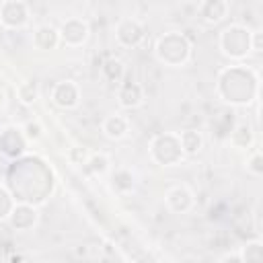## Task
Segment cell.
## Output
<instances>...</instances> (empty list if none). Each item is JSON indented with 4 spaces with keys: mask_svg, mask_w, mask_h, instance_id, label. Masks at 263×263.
<instances>
[{
    "mask_svg": "<svg viewBox=\"0 0 263 263\" xmlns=\"http://www.w3.org/2000/svg\"><path fill=\"white\" fill-rule=\"evenodd\" d=\"M218 95L230 105H249L259 97V74L245 66H230L218 74Z\"/></svg>",
    "mask_w": 263,
    "mask_h": 263,
    "instance_id": "1",
    "label": "cell"
},
{
    "mask_svg": "<svg viewBox=\"0 0 263 263\" xmlns=\"http://www.w3.org/2000/svg\"><path fill=\"white\" fill-rule=\"evenodd\" d=\"M154 55L160 64L179 68L185 66L191 58V43L189 39L179 33V31H168L164 35L158 37L156 45H154Z\"/></svg>",
    "mask_w": 263,
    "mask_h": 263,
    "instance_id": "2",
    "label": "cell"
},
{
    "mask_svg": "<svg viewBox=\"0 0 263 263\" xmlns=\"http://www.w3.org/2000/svg\"><path fill=\"white\" fill-rule=\"evenodd\" d=\"M220 49L230 60H245L251 53V31L245 25H228L220 33Z\"/></svg>",
    "mask_w": 263,
    "mask_h": 263,
    "instance_id": "3",
    "label": "cell"
},
{
    "mask_svg": "<svg viewBox=\"0 0 263 263\" xmlns=\"http://www.w3.org/2000/svg\"><path fill=\"white\" fill-rule=\"evenodd\" d=\"M150 156L154 162L162 164V166H175L177 162L183 160V150H181V142H179V134H158L152 138L150 142Z\"/></svg>",
    "mask_w": 263,
    "mask_h": 263,
    "instance_id": "4",
    "label": "cell"
},
{
    "mask_svg": "<svg viewBox=\"0 0 263 263\" xmlns=\"http://www.w3.org/2000/svg\"><path fill=\"white\" fill-rule=\"evenodd\" d=\"M29 21V8L21 0H2L0 4V23L6 29H21Z\"/></svg>",
    "mask_w": 263,
    "mask_h": 263,
    "instance_id": "5",
    "label": "cell"
},
{
    "mask_svg": "<svg viewBox=\"0 0 263 263\" xmlns=\"http://www.w3.org/2000/svg\"><path fill=\"white\" fill-rule=\"evenodd\" d=\"M27 148V138L21 127H4L0 132V152L8 158H18Z\"/></svg>",
    "mask_w": 263,
    "mask_h": 263,
    "instance_id": "6",
    "label": "cell"
},
{
    "mask_svg": "<svg viewBox=\"0 0 263 263\" xmlns=\"http://www.w3.org/2000/svg\"><path fill=\"white\" fill-rule=\"evenodd\" d=\"M58 31L60 43H66L68 47H80L88 37V25L82 18H68Z\"/></svg>",
    "mask_w": 263,
    "mask_h": 263,
    "instance_id": "7",
    "label": "cell"
},
{
    "mask_svg": "<svg viewBox=\"0 0 263 263\" xmlns=\"http://www.w3.org/2000/svg\"><path fill=\"white\" fill-rule=\"evenodd\" d=\"M37 220H39V214H37L35 205L29 201H16L10 216H8L10 226L16 230H29L37 224Z\"/></svg>",
    "mask_w": 263,
    "mask_h": 263,
    "instance_id": "8",
    "label": "cell"
},
{
    "mask_svg": "<svg viewBox=\"0 0 263 263\" xmlns=\"http://www.w3.org/2000/svg\"><path fill=\"white\" fill-rule=\"evenodd\" d=\"M115 37L125 47H136L144 39V27L136 18H121L115 27Z\"/></svg>",
    "mask_w": 263,
    "mask_h": 263,
    "instance_id": "9",
    "label": "cell"
},
{
    "mask_svg": "<svg viewBox=\"0 0 263 263\" xmlns=\"http://www.w3.org/2000/svg\"><path fill=\"white\" fill-rule=\"evenodd\" d=\"M51 101L60 109H74L80 101V90L72 80H62L51 90Z\"/></svg>",
    "mask_w": 263,
    "mask_h": 263,
    "instance_id": "10",
    "label": "cell"
},
{
    "mask_svg": "<svg viewBox=\"0 0 263 263\" xmlns=\"http://www.w3.org/2000/svg\"><path fill=\"white\" fill-rule=\"evenodd\" d=\"M164 201H166V208L175 214H185L191 210L193 205V193L189 191V187L185 185H175L166 191L164 195Z\"/></svg>",
    "mask_w": 263,
    "mask_h": 263,
    "instance_id": "11",
    "label": "cell"
},
{
    "mask_svg": "<svg viewBox=\"0 0 263 263\" xmlns=\"http://www.w3.org/2000/svg\"><path fill=\"white\" fill-rule=\"evenodd\" d=\"M199 18L208 25H216L226 18L228 14V2L226 0H201L199 4Z\"/></svg>",
    "mask_w": 263,
    "mask_h": 263,
    "instance_id": "12",
    "label": "cell"
},
{
    "mask_svg": "<svg viewBox=\"0 0 263 263\" xmlns=\"http://www.w3.org/2000/svg\"><path fill=\"white\" fill-rule=\"evenodd\" d=\"M101 129L109 140H121L129 132V119L125 115H121V113H111V115H107L103 119Z\"/></svg>",
    "mask_w": 263,
    "mask_h": 263,
    "instance_id": "13",
    "label": "cell"
},
{
    "mask_svg": "<svg viewBox=\"0 0 263 263\" xmlns=\"http://www.w3.org/2000/svg\"><path fill=\"white\" fill-rule=\"evenodd\" d=\"M117 97H119V105L123 109H136L144 103V90L138 82H121Z\"/></svg>",
    "mask_w": 263,
    "mask_h": 263,
    "instance_id": "14",
    "label": "cell"
},
{
    "mask_svg": "<svg viewBox=\"0 0 263 263\" xmlns=\"http://www.w3.org/2000/svg\"><path fill=\"white\" fill-rule=\"evenodd\" d=\"M33 45L37 49H55L60 45V31L51 25H41L33 33Z\"/></svg>",
    "mask_w": 263,
    "mask_h": 263,
    "instance_id": "15",
    "label": "cell"
},
{
    "mask_svg": "<svg viewBox=\"0 0 263 263\" xmlns=\"http://www.w3.org/2000/svg\"><path fill=\"white\" fill-rule=\"evenodd\" d=\"M111 187H113V191L119 193V195L132 193L134 187H136V177H134V173H132L129 168H123V166L115 168V171L111 173Z\"/></svg>",
    "mask_w": 263,
    "mask_h": 263,
    "instance_id": "16",
    "label": "cell"
},
{
    "mask_svg": "<svg viewBox=\"0 0 263 263\" xmlns=\"http://www.w3.org/2000/svg\"><path fill=\"white\" fill-rule=\"evenodd\" d=\"M228 140H230V144H232L234 148H238V150H247V152H249V150L253 148L255 136H253L251 125L240 123V125H234V127H232V132L228 134Z\"/></svg>",
    "mask_w": 263,
    "mask_h": 263,
    "instance_id": "17",
    "label": "cell"
},
{
    "mask_svg": "<svg viewBox=\"0 0 263 263\" xmlns=\"http://www.w3.org/2000/svg\"><path fill=\"white\" fill-rule=\"evenodd\" d=\"M179 142H181V150L183 154L187 156H193L197 154L201 148H203V136L195 129H185L179 134Z\"/></svg>",
    "mask_w": 263,
    "mask_h": 263,
    "instance_id": "18",
    "label": "cell"
},
{
    "mask_svg": "<svg viewBox=\"0 0 263 263\" xmlns=\"http://www.w3.org/2000/svg\"><path fill=\"white\" fill-rule=\"evenodd\" d=\"M16 99H18L21 105L31 107V105L39 99V82H37L35 78H29V80L21 82V84L16 86Z\"/></svg>",
    "mask_w": 263,
    "mask_h": 263,
    "instance_id": "19",
    "label": "cell"
},
{
    "mask_svg": "<svg viewBox=\"0 0 263 263\" xmlns=\"http://www.w3.org/2000/svg\"><path fill=\"white\" fill-rule=\"evenodd\" d=\"M101 72H103V76H105L109 82L119 84L121 78H123V74H125V68H123V62H121V60H117V58H109V60L101 66Z\"/></svg>",
    "mask_w": 263,
    "mask_h": 263,
    "instance_id": "20",
    "label": "cell"
},
{
    "mask_svg": "<svg viewBox=\"0 0 263 263\" xmlns=\"http://www.w3.org/2000/svg\"><path fill=\"white\" fill-rule=\"evenodd\" d=\"M109 156L107 154H103V152H90V156H88V160L84 162V168L88 171V173H92V175H105L107 171H109Z\"/></svg>",
    "mask_w": 263,
    "mask_h": 263,
    "instance_id": "21",
    "label": "cell"
},
{
    "mask_svg": "<svg viewBox=\"0 0 263 263\" xmlns=\"http://www.w3.org/2000/svg\"><path fill=\"white\" fill-rule=\"evenodd\" d=\"M14 203H16V197L6 187L0 185V220H8Z\"/></svg>",
    "mask_w": 263,
    "mask_h": 263,
    "instance_id": "22",
    "label": "cell"
},
{
    "mask_svg": "<svg viewBox=\"0 0 263 263\" xmlns=\"http://www.w3.org/2000/svg\"><path fill=\"white\" fill-rule=\"evenodd\" d=\"M247 171L253 175H261L263 173V156L259 148H251L247 154Z\"/></svg>",
    "mask_w": 263,
    "mask_h": 263,
    "instance_id": "23",
    "label": "cell"
},
{
    "mask_svg": "<svg viewBox=\"0 0 263 263\" xmlns=\"http://www.w3.org/2000/svg\"><path fill=\"white\" fill-rule=\"evenodd\" d=\"M240 261H259L261 259V242L255 240V242H249L245 245V249L240 251Z\"/></svg>",
    "mask_w": 263,
    "mask_h": 263,
    "instance_id": "24",
    "label": "cell"
},
{
    "mask_svg": "<svg viewBox=\"0 0 263 263\" xmlns=\"http://www.w3.org/2000/svg\"><path fill=\"white\" fill-rule=\"evenodd\" d=\"M23 134H25L27 142H31V140H39L41 134H43V127H41L39 121H27V123L23 125Z\"/></svg>",
    "mask_w": 263,
    "mask_h": 263,
    "instance_id": "25",
    "label": "cell"
},
{
    "mask_svg": "<svg viewBox=\"0 0 263 263\" xmlns=\"http://www.w3.org/2000/svg\"><path fill=\"white\" fill-rule=\"evenodd\" d=\"M88 156H90V152L86 150V148H70V152H68V158H70V162L72 164H76V166H84V162L88 160Z\"/></svg>",
    "mask_w": 263,
    "mask_h": 263,
    "instance_id": "26",
    "label": "cell"
},
{
    "mask_svg": "<svg viewBox=\"0 0 263 263\" xmlns=\"http://www.w3.org/2000/svg\"><path fill=\"white\" fill-rule=\"evenodd\" d=\"M4 107H6V92L0 88V111H2Z\"/></svg>",
    "mask_w": 263,
    "mask_h": 263,
    "instance_id": "27",
    "label": "cell"
},
{
    "mask_svg": "<svg viewBox=\"0 0 263 263\" xmlns=\"http://www.w3.org/2000/svg\"><path fill=\"white\" fill-rule=\"evenodd\" d=\"M185 2H195V0H185Z\"/></svg>",
    "mask_w": 263,
    "mask_h": 263,
    "instance_id": "28",
    "label": "cell"
}]
</instances>
